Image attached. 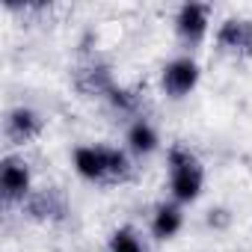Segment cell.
<instances>
[{"label": "cell", "instance_id": "1", "mask_svg": "<svg viewBox=\"0 0 252 252\" xmlns=\"http://www.w3.org/2000/svg\"><path fill=\"white\" fill-rule=\"evenodd\" d=\"M202 181H205L202 160L187 146L175 143L169 149V187H172V196L178 202H193L202 193Z\"/></svg>", "mask_w": 252, "mask_h": 252}, {"label": "cell", "instance_id": "2", "mask_svg": "<svg viewBox=\"0 0 252 252\" xmlns=\"http://www.w3.org/2000/svg\"><path fill=\"white\" fill-rule=\"evenodd\" d=\"M21 211L27 220H36V222H60L68 214V202L60 187H42L21 202Z\"/></svg>", "mask_w": 252, "mask_h": 252}, {"label": "cell", "instance_id": "3", "mask_svg": "<svg viewBox=\"0 0 252 252\" xmlns=\"http://www.w3.org/2000/svg\"><path fill=\"white\" fill-rule=\"evenodd\" d=\"M74 89L86 98H95V95H110L116 89L113 83V71L107 63L101 60H86L74 68Z\"/></svg>", "mask_w": 252, "mask_h": 252}, {"label": "cell", "instance_id": "4", "mask_svg": "<svg viewBox=\"0 0 252 252\" xmlns=\"http://www.w3.org/2000/svg\"><path fill=\"white\" fill-rule=\"evenodd\" d=\"M0 193H3V205L24 202L30 196V169L18 158H3L0 163Z\"/></svg>", "mask_w": 252, "mask_h": 252}, {"label": "cell", "instance_id": "5", "mask_svg": "<svg viewBox=\"0 0 252 252\" xmlns=\"http://www.w3.org/2000/svg\"><path fill=\"white\" fill-rule=\"evenodd\" d=\"M217 48L231 57H252V18H228L217 30Z\"/></svg>", "mask_w": 252, "mask_h": 252}, {"label": "cell", "instance_id": "6", "mask_svg": "<svg viewBox=\"0 0 252 252\" xmlns=\"http://www.w3.org/2000/svg\"><path fill=\"white\" fill-rule=\"evenodd\" d=\"M160 83H163V92H166V95H172V98H184V95L193 92L196 83H199V65H196V60L181 57V60L166 63Z\"/></svg>", "mask_w": 252, "mask_h": 252}, {"label": "cell", "instance_id": "7", "mask_svg": "<svg viewBox=\"0 0 252 252\" xmlns=\"http://www.w3.org/2000/svg\"><path fill=\"white\" fill-rule=\"evenodd\" d=\"M208 18H211L208 3H184L175 15V30L187 45H199L208 33Z\"/></svg>", "mask_w": 252, "mask_h": 252}, {"label": "cell", "instance_id": "8", "mask_svg": "<svg viewBox=\"0 0 252 252\" xmlns=\"http://www.w3.org/2000/svg\"><path fill=\"white\" fill-rule=\"evenodd\" d=\"M3 134L12 146H24L30 140H36L42 134V116L30 107H15L9 116H6V125H3Z\"/></svg>", "mask_w": 252, "mask_h": 252}, {"label": "cell", "instance_id": "9", "mask_svg": "<svg viewBox=\"0 0 252 252\" xmlns=\"http://www.w3.org/2000/svg\"><path fill=\"white\" fill-rule=\"evenodd\" d=\"M74 166L83 178L104 184L107 175V163H104V146H83L74 152Z\"/></svg>", "mask_w": 252, "mask_h": 252}, {"label": "cell", "instance_id": "10", "mask_svg": "<svg viewBox=\"0 0 252 252\" xmlns=\"http://www.w3.org/2000/svg\"><path fill=\"white\" fill-rule=\"evenodd\" d=\"M104 163H107L104 184H125V181H131L134 166H131V160H128V155H125V152L104 146Z\"/></svg>", "mask_w": 252, "mask_h": 252}, {"label": "cell", "instance_id": "11", "mask_svg": "<svg viewBox=\"0 0 252 252\" xmlns=\"http://www.w3.org/2000/svg\"><path fill=\"white\" fill-rule=\"evenodd\" d=\"M181 222H184V217H181L178 205H160L158 214H155V220H152V231H155L158 240H169L172 234H178Z\"/></svg>", "mask_w": 252, "mask_h": 252}, {"label": "cell", "instance_id": "12", "mask_svg": "<svg viewBox=\"0 0 252 252\" xmlns=\"http://www.w3.org/2000/svg\"><path fill=\"white\" fill-rule=\"evenodd\" d=\"M128 143H131V149H134L137 155H152V152L158 149V134H155V128H152L146 119H140V122L131 125Z\"/></svg>", "mask_w": 252, "mask_h": 252}, {"label": "cell", "instance_id": "13", "mask_svg": "<svg viewBox=\"0 0 252 252\" xmlns=\"http://www.w3.org/2000/svg\"><path fill=\"white\" fill-rule=\"evenodd\" d=\"M107 252H146L140 234L131 228V225H122L110 234V249Z\"/></svg>", "mask_w": 252, "mask_h": 252}, {"label": "cell", "instance_id": "14", "mask_svg": "<svg viewBox=\"0 0 252 252\" xmlns=\"http://www.w3.org/2000/svg\"><path fill=\"white\" fill-rule=\"evenodd\" d=\"M107 98H110V104H113L116 110H122V113H137L140 104H143V98H140L134 89H125V86H116Z\"/></svg>", "mask_w": 252, "mask_h": 252}, {"label": "cell", "instance_id": "15", "mask_svg": "<svg viewBox=\"0 0 252 252\" xmlns=\"http://www.w3.org/2000/svg\"><path fill=\"white\" fill-rule=\"evenodd\" d=\"M228 220H231V217H228L225 208H211V211H208V225H211V228H225Z\"/></svg>", "mask_w": 252, "mask_h": 252}]
</instances>
